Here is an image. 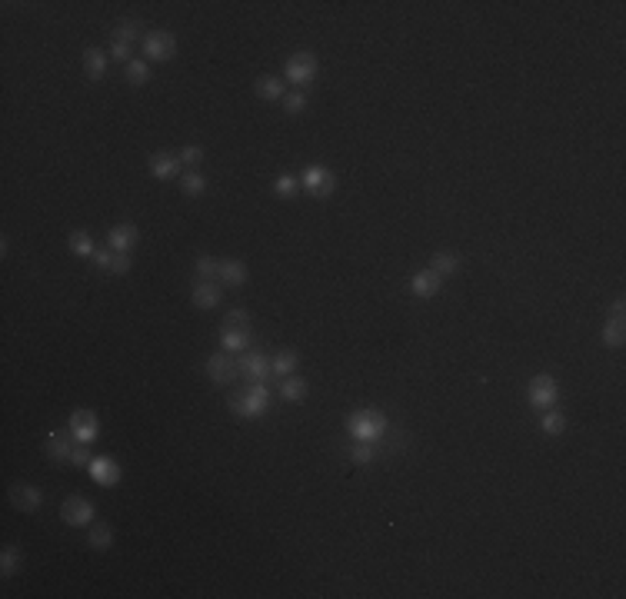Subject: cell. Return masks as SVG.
<instances>
[{
  "label": "cell",
  "instance_id": "1",
  "mask_svg": "<svg viewBox=\"0 0 626 599\" xmlns=\"http://www.w3.org/2000/svg\"><path fill=\"white\" fill-rule=\"evenodd\" d=\"M346 433L353 436L357 443H384L386 436V416L380 409H353L346 416Z\"/></svg>",
  "mask_w": 626,
  "mask_h": 599
},
{
  "label": "cell",
  "instance_id": "2",
  "mask_svg": "<svg viewBox=\"0 0 626 599\" xmlns=\"http://www.w3.org/2000/svg\"><path fill=\"white\" fill-rule=\"evenodd\" d=\"M270 409V386L267 383H250L243 393L230 396V413L240 420H260Z\"/></svg>",
  "mask_w": 626,
  "mask_h": 599
},
{
  "label": "cell",
  "instance_id": "3",
  "mask_svg": "<svg viewBox=\"0 0 626 599\" xmlns=\"http://www.w3.org/2000/svg\"><path fill=\"white\" fill-rule=\"evenodd\" d=\"M47 453H51V459H57V463H74V456H77V436L70 433V430H51L47 433Z\"/></svg>",
  "mask_w": 626,
  "mask_h": 599
},
{
  "label": "cell",
  "instance_id": "4",
  "mask_svg": "<svg viewBox=\"0 0 626 599\" xmlns=\"http://www.w3.org/2000/svg\"><path fill=\"white\" fill-rule=\"evenodd\" d=\"M177 51V40L170 30H150V34H143V53H147V60H157V64H164L170 60Z\"/></svg>",
  "mask_w": 626,
  "mask_h": 599
},
{
  "label": "cell",
  "instance_id": "5",
  "mask_svg": "<svg viewBox=\"0 0 626 599\" xmlns=\"http://www.w3.org/2000/svg\"><path fill=\"white\" fill-rule=\"evenodd\" d=\"M300 183H304V187H307L313 197H320V200H323V197H330V193H333V187H337V177H333V173H330V170H327L323 164H310L307 170H304Z\"/></svg>",
  "mask_w": 626,
  "mask_h": 599
},
{
  "label": "cell",
  "instance_id": "6",
  "mask_svg": "<svg viewBox=\"0 0 626 599\" xmlns=\"http://www.w3.org/2000/svg\"><path fill=\"white\" fill-rule=\"evenodd\" d=\"M313 77H317V57H313V53L300 51L287 60V80H290L294 87H304V84H310Z\"/></svg>",
  "mask_w": 626,
  "mask_h": 599
},
{
  "label": "cell",
  "instance_id": "7",
  "mask_svg": "<svg viewBox=\"0 0 626 599\" xmlns=\"http://www.w3.org/2000/svg\"><path fill=\"white\" fill-rule=\"evenodd\" d=\"M556 396H560V390H556V380L549 373H540L537 380L530 383V407L553 409L556 407Z\"/></svg>",
  "mask_w": 626,
  "mask_h": 599
},
{
  "label": "cell",
  "instance_id": "8",
  "mask_svg": "<svg viewBox=\"0 0 626 599\" xmlns=\"http://www.w3.org/2000/svg\"><path fill=\"white\" fill-rule=\"evenodd\" d=\"M60 520L67 526H87L93 523V503L87 496H67L60 506Z\"/></svg>",
  "mask_w": 626,
  "mask_h": 599
},
{
  "label": "cell",
  "instance_id": "9",
  "mask_svg": "<svg viewBox=\"0 0 626 599\" xmlns=\"http://www.w3.org/2000/svg\"><path fill=\"white\" fill-rule=\"evenodd\" d=\"M237 367H240V373L247 380H254V383H267V376L273 373L270 360L263 357L260 350H243V357L237 360Z\"/></svg>",
  "mask_w": 626,
  "mask_h": 599
},
{
  "label": "cell",
  "instance_id": "10",
  "mask_svg": "<svg viewBox=\"0 0 626 599\" xmlns=\"http://www.w3.org/2000/svg\"><path fill=\"white\" fill-rule=\"evenodd\" d=\"M207 373H210V380L217 383V386H227V383H233V376L240 373V367H237V360L223 350V353H214V357L207 360Z\"/></svg>",
  "mask_w": 626,
  "mask_h": 599
},
{
  "label": "cell",
  "instance_id": "11",
  "mask_svg": "<svg viewBox=\"0 0 626 599\" xmlns=\"http://www.w3.org/2000/svg\"><path fill=\"white\" fill-rule=\"evenodd\" d=\"M70 433L77 436V443H93L97 436H100V420L90 413V409H77L74 416H70Z\"/></svg>",
  "mask_w": 626,
  "mask_h": 599
},
{
  "label": "cell",
  "instance_id": "12",
  "mask_svg": "<svg viewBox=\"0 0 626 599\" xmlns=\"http://www.w3.org/2000/svg\"><path fill=\"white\" fill-rule=\"evenodd\" d=\"M93 263H97L103 273H114V277L130 273V254H120V250H110V246L97 250V254H93Z\"/></svg>",
  "mask_w": 626,
  "mask_h": 599
},
{
  "label": "cell",
  "instance_id": "13",
  "mask_svg": "<svg viewBox=\"0 0 626 599\" xmlns=\"http://www.w3.org/2000/svg\"><path fill=\"white\" fill-rule=\"evenodd\" d=\"M11 503L20 513H34V510H40L44 493H40L37 486H30V483H13L11 486Z\"/></svg>",
  "mask_w": 626,
  "mask_h": 599
},
{
  "label": "cell",
  "instance_id": "14",
  "mask_svg": "<svg viewBox=\"0 0 626 599\" xmlns=\"http://www.w3.org/2000/svg\"><path fill=\"white\" fill-rule=\"evenodd\" d=\"M87 470H90V476H93L100 486H117V483H120V466H117L110 456H93L87 463Z\"/></svg>",
  "mask_w": 626,
  "mask_h": 599
},
{
  "label": "cell",
  "instance_id": "15",
  "mask_svg": "<svg viewBox=\"0 0 626 599\" xmlns=\"http://www.w3.org/2000/svg\"><path fill=\"white\" fill-rule=\"evenodd\" d=\"M180 153H167V150H160V153H154L150 157V173H154L157 180H174V177H180Z\"/></svg>",
  "mask_w": 626,
  "mask_h": 599
},
{
  "label": "cell",
  "instance_id": "16",
  "mask_svg": "<svg viewBox=\"0 0 626 599\" xmlns=\"http://www.w3.org/2000/svg\"><path fill=\"white\" fill-rule=\"evenodd\" d=\"M133 243H137V227H133V223H117V227L107 233V246H110V250L130 254Z\"/></svg>",
  "mask_w": 626,
  "mask_h": 599
},
{
  "label": "cell",
  "instance_id": "17",
  "mask_svg": "<svg viewBox=\"0 0 626 599\" xmlns=\"http://www.w3.org/2000/svg\"><path fill=\"white\" fill-rule=\"evenodd\" d=\"M217 303H220L217 280H197V287H193V306L197 310H214Z\"/></svg>",
  "mask_w": 626,
  "mask_h": 599
},
{
  "label": "cell",
  "instance_id": "18",
  "mask_svg": "<svg viewBox=\"0 0 626 599\" xmlns=\"http://www.w3.org/2000/svg\"><path fill=\"white\" fill-rule=\"evenodd\" d=\"M440 277H436L433 270H417L413 273V280H410V290L420 296V300H426V296H436V290H440Z\"/></svg>",
  "mask_w": 626,
  "mask_h": 599
},
{
  "label": "cell",
  "instance_id": "19",
  "mask_svg": "<svg viewBox=\"0 0 626 599\" xmlns=\"http://www.w3.org/2000/svg\"><path fill=\"white\" fill-rule=\"evenodd\" d=\"M220 283L243 287L247 283V267H243L240 260H220Z\"/></svg>",
  "mask_w": 626,
  "mask_h": 599
},
{
  "label": "cell",
  "instance_id": "20",
  "mask_svg": "<svg viewBox=\"0 0 626 599\" xmlns=\"http://www.w3.org/2000/svg\"><path fill=\"white\" fill-rule=\"evenodd\" d=\"M220 343L227 353H243L250 350V330H220Z\"/></svg>",
  "mask_w": 626,
  "mask_h": 599
},
{
  "label": "cell",
  "instance_id": "21",
  "mask_svg": "<svg viewBox=\"0 0 626 599\" xmlns=\"http://www.w3.org/2000/svg\"><path fill=\"white\" fill-rule=\"evenodd\" d=\"M84 70H87V77L100 80V77L107 74V53H103L100 47H90V51L84 53Z\"/></svg>",
  "mask_w": 626,
  "mask_h": 599
},
{
  "label": "cell",
  "instance_id": "22",
  "mask_svg": "<svg viewBox=\"0 0 626 599\" xmlns=\"http://www.w3.org/2000/svg\"><path fill=\"white\" fill-rule=\"evenodd\" d=\"M256 93L263 100H280V97H287V87H283L280 77H260L256 80Z\"/></svg>",
  "mask_w": 626,
  "mask_h": 599
},
{
  "label": "cell",
  "instance_id": "23",
  "mask_svg": "<svg viewBox=\"0 0 626 599\" xmlns=\"http://www.w3.org/2000/svg\"><path fill=\"white\" fill-rule=\"evenodd\" d=\"M20 562H24V553H20V546H4V553H0V573L11 579V576L20 570Z\"/></svg>",
  "mask_w": 626,
  "mask_h": 599
},
{
  "label": "cell",
  "instance_id": "24",
  "mask_svg": "<svg viewBox=\"0 0 626 599\" xmlns=\"http://www.w3.org/2000/svg\"><path fill=\"white\" fill-rule=\"evenodd\" d=\"M70 250L77 256H93L97 254V243H93V237H90L87 230H74L70 233Z\"/></svg>",
  "mask_w": 626,
  "mask_h": 599
},
{
  "label": "cell",
  "instance_id": "25",
  "mask_svg": "<svg viewBox=\"0 0 626 599\" xmlns=\"http://www.w3.org/2000/svg\"><path fill=\"white\" fill-rule=\"evenodd\" d=\"M270 367H273V373H277V376H294V370H296V353L294 350H280V353H277V357L270 360Z\"/></svg>",
  "mask_w": 626,
  "mask_h": 599
},
{
  "label": "cell",
  "instance_id": "26",
  "mask_svg": "<svg viewBox=\"0 0 626 599\" xmlns=\"http://www.w3.org/2000/svg\"><path fill=\"white\" fill-rule=\"evenodd\" d=\"M623 340H626L623 317L606 320V327H603V343H606V346H623Z\"/></svg>",
  "mask_w": 626,
  "mask_h": 599
},
{
  "label": "cell",
  "instance_id": "27",
  "mask_svg": "<svg viewBox=\"0 0 626 599\" xmlns=\"http://www.w3.org/2000/svg\"><path fill=\"white\" fill-rule=\"evenodd\" d=\"M457 267H460V260H457L453 254H436L433 263H430V270H433L440 280H443V277H453V273H457Z\"/></svg>",
  "mask_w": 626,
  "mask_h": 599
},
{
  "label": "cell",
  "instance_id": "28",
  "mask_svg": "<svg viewBox=\"0 0 626 599\" xmlns=\"http://www.w3.org/2000/svg\"><path fill=\"white\" fill-rule=\"evenodd\" d=\"M543 433H549V436H560L563 430H566V416H563L560 409H543Z\"/></svg>",
  "mask_w": 626,
  "mask_h": 599
},
{
  "label": "cell",
  "instance_id": "29",
  "mask_svg": "<svg viewBox=\"0 0 626 599\" xmlns=\"http://www.w3.org/2000/svg\"><path fill=\"white\" fill-rule=\"evenodd\" d=\"M90 546L93 549H110L114 546V529L107 523H93V529H90Z\"/></svg>",
  "mask_w": 626,
  "mask_h": 599
},
{
  "label": "cell",
  "instance_id": "30",
  "mask_svg": "<svg viewBox=\"0 0 626 599\" xmlns=\"http://www.w3.org/2000/svg\"><path fill=\"white\" fill-rule=\"evenodd\" d=\"M280 393H283V400H304V396H307V380H300V376H283Z\"/></svg>",
  "mask_w": 626,
  "mask_h": 599
},
{
  "label": "cell",
  "instance_id": "31",
  "mask_svg": "<svg viewBox=\"0 0 626 599\" xmlns=\"http://www.w3.org/2000/svg\"><path fill=\"white\" fill-rule=\"evenodd\" d=\"M197 277L200 280H220V260L214 256H197Z\"/></svg>",
  "mask_w": 626,
  "mask_h": 599
},
{
  "label": "cell",
  "instance_id": "32",
  "mask_svg": "<svg viewBox=\"0 0 626 599\" xmlns=\"http://www.w3.org/2000/svg\"><path fill=\"white\" fill-rule=\"evenodd\" d=\"M204 190H207V177H204V173L187 170V173H183V193H187V197H200Z\"/></svg>",
  "mask_w": 626,
  "mask_h": 599
},
{
  "label": "cell",
  "instance_id": "33",
  "mask_svg": "<svg viewBox=\"0 0 626 599\" xmlns=\"http://www.w3.org/2000/svg\"><path fill=\"white\" fill-rule=\"evenodd\" d=\"M147 77H150V64H147V60H130L127 64V80L133 87L147 84Z\"/></svg>",
  "mask_w": 626,
  "mask_h": 599
},
{
  "label": "cell",
  "instance_id": "34",
  "mask_svg": "<svg viewBox=\"0 0 626 599\" xmlns=\"http://www.w3.org/2000/svg\"><path fill=\"white\" fill-rule=\"evenodd\" d=\"M296 187H300V180L290 177V173H283V177H277V183H273V193H277L280 200H290V197H296Z\"/></svg>",
  "mask_w": 626,
  "mask_h": 599
},
{
  "label": "cell",
  "instance_id": "35",
  "mask_svg": "<svg viewBox=\"0 0 626 599\" xmlns=\"http://www.w3.org/2000/svg\"><path fill=\"white\" fill-rule=\"evenodd\" d=\"M350 456H353V463L367 466V463H373V459H377V443H357V440H353V449H350Z\"/></svg>",
  "mask_w": 626,
  "mask_h": 599
},
{
  "label": "cell",
  "instance_id": "36",
  "mask_svg": "<svg viewBox=\"0 0 626 599\" xmlns=\"http://www.w3.org/2000/svg\"><path fill=\"white\" fill-rule=\"evenodd\" d=\"M223 330H250V313L247 310H230L223 317Z\"/></svg>",
  "mask_w": 626,
  "mask_h": 599
},
{
  "label": "cell",
  "instance_id": "37",
  "mask_svg": "<svg viewBox=\"0 0 626 599\" xmlns=\"http://www.w3.org/2000/svg\"><path fill=\"white\" fill-rule=\"evenodd\" d=\"M137 34H141V24H137V20H120L117 30H114V40H127V44H133Z\"/></svg>",
  "mask_w": 626,
  "mask_h": 599
},
{
  "label": "cell",
  "instance_id": "38",
  "mask_svg": "<svg viewBox=\"0 0 626 599\" xmlns=\"http://www.w3.org/2000/svg\"><path fill=\"white\" fill-rule=\"evenodd\" d=\"M110 53H114V60H124V67L133 60V44H127V40H114L110 44Z\"/></svg>",
  "mask_w": 626,
  "mask_h": 599
},
{
  "label": "cell",
  "instance_id": "39",
  "mask_svg": "<svg viewBox=\"0 0 626 599\" xmlns=\"http://www.w3.org/2000/svg\"><path fill=\"white\" fill-rule=\"evenodd\" d=\"M180 164L183 166H200L204 164V150H200V147H183V150H180Z\"/></svg>",
  "mask_w": 626,
  "mask_h": 599
},
{
  "label": "cell",
  "instance_id": "40",
  "mask_svg": "<svg viewBox=\"0 0 626 599\" xmlns=\"http://www.w3.org/2000/svg\"><path fill=\"white\" fill-rule=\"evenodd\" d=\"M307 107V93L304 90H294V93H287V114H300Z\"/></svg>",
  "mask_w": 626,
  "mask_h": 599
},
{
  "label": "cell",
  "instance_id": "41",
  "mask_svg": "<svg viewBox=\"0 0 626 599\" xmlns=\"http://www.w3.org/2000/svg\"><path fill=\"white\" fill-rule=\"evenodd\" d=\"M623 313H626V303H623V296H620L613 303V317H623Z\"/></svg>",
  "mask_w": 626,
  "mask_h": 599
}]
</instances>
